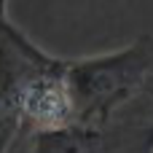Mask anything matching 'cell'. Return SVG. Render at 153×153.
I'll return each instance as SVG.
<instances>
[{"instance_id": "5b68a950", "label": "cell", "mask_w": 153, "mask_h": 153, "mask_svg": "<svg viewBox=\"0 0 153 153\" xmlns=\"http://www.w3.org/2000/svg\"><path fill=\"white\" fill-rule=\"evenodd\" d=\"M5 5H8V0H0V11H5Z\"/></svg>"}, {"instance_id": "277c9868", "label": "cell", "mask_w": 153, "mask_h": 153, "mask_svg": "<svg viewBox=\"0 0 153 153\" xmlns=\"http://www.w3.org/2000/svg\"><path fill=\"white\" fill-rule=\"evenodd\" d=\"M24 132V118L13 102H8L0 94V153H8L16 137Z\"/></svg>"}, {"instance_id": "7a4b0ae2", "label": "cell", "mask_w": 153, "mask_h": 153, "mask_svg": "<svg viewBox=\"0 0 153 153\" xmlns=\"http://www.w3.org/2000/svg\"><path fill=\"white\" fill-rule=\"evenodd\" d=\"M153 94V38L143 35L113 54L67 59L73 126L105 129L140 94Z\"/></svg>"}, {"instance_id": "6da1fadb", "label": "cell", "mask_w": 153, "mask_h": 153, "mask_svg": "<svg viewBox=\"0 0 153 153\" xmlns=\"http://www.w3.org/2000/svg\"><path fill=\"white\" fill-rule=\"evenodd\" d=\"M0 94L19 108L24 129L73 126L67 59L38 48L5 13H0Z\"/></svg>"}, {"instance_id": "3957f363", "label": "cell", "mask_w": 153, "mask_h": 153, "mask_svg": "<svg viewBox=\"0 0 153 153\" xmlns=\"http://www.w3.org/2000/svg\"><path fill=\"white\" fill-rule=\"evenodd\" d=\"M27 153H148L153 143V126L145 129H89V126H62V129H30Z\"/></svg>"}, {"instance_id": "8992f818", "label": "cell", "mask_w": 153, "mask_h": 153, "mask_svg": "<svg viewBox=\"0 0 153 153\" xmlns=\"http://www.w3.org/2000/svg\"><path fill=\"white\" fill-rule=\"evenodd\" d=\"M0 13H5V11H0Z\"/></svg>"}]
</instances>
